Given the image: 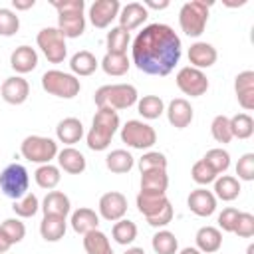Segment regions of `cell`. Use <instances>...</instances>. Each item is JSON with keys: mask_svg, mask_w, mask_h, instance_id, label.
<instances>
[{"mask_svg": "<svg viewBox=\"0 0 254 254\" xmlns=\"http://www.w3.org/2000/svg\"><path fill=\"white\" fill-rule=\"evenodd\" d=\"M234 91H236L238 103L246 111L254 109V71L252 69L240 71L236 75V79H234Z\"/></svg>", "mask_w": 254, "mask_h": 254, "instance_id": "cell-17", "label": "cell"}, {"mask_svg": "<svg viewBox=\"0 0 254 254\" xmlns=\"http://www.w3.org/2000/svg\"><path fill=\"white\" fill-rule=\"evenodd\" d=\"M20 153L26 161L30 163H40V165H48L52 159L58 157V143L50 137H42V135H28L22 145H20Z\"/></svg>", "mask_w": 254, "mask_h": 254, "instance_id": "cell-7", "label": "cell"}, {"mask_svg": "<svg viewBox=\"0 0 254 254\" xmlns=\"http://www.w3.org/2000/svg\"><path fill=\"white\" fill-rule=\"evenodd\" d=\"M240 181L236 179V177H230V175H220V177H216L214 179V196H218L220 200H226V202H230V200H234V198H238V194H240Z\"/></svg>", "mask_w": 254, "mask_h": 254, "instance_id": "cell-28", "label": "cell"}, {"mask_svg": "<svg viewBox=\"0 0 254 254\" xmlns=\"http://www.w3.org/2000/svg\"><path fill=\"white\" fill-rule=\"evenodd\" d=\"M139 171H167V157L159 151H147L139 159Z\"/></svg>", "mask_w": 254, "mask_h": 254, "instance_id": "cell-43", "label": "cell"}, {"mask_svg": "<svg viewBox=\"0 0 254 254\" xmlns=\"http://www.w3.org/2000/svg\"><path fill=\"white\" fill-rule=\"evenodd\" d=\"M52 6L58 10V30L64 38H79L85 30L83 0H52Z\"/></svg>", "mask_w": 254, "mask_h": 254, "instance_id": "cell-3", "label": "cell"}, {"mask_svg": "<svg viewBox=\"0 0 254 254\" xmlns=\"http://www.w3.org/2000/svg\"><path fill=\"white\" fill-rule=\"evenodd\" d=\"M190 177H192V181H194L196 185H210V183H214V179H216L218 175L212 171V167H210L204 159H200V161H196V163L192 165Z\"/></svg>", "mask_w": 254, "mask_h": 254, "instance_id": "cell-45", "label": "cell"}, {"mask_svg": "<svg viewBox=\"0 0 254 254\" xmlns=\"http://www.w3.org/2000/svg\"><path fill=\"white\" fill-rule=\"evenodd\" d=\"M208 22V4L200 2V0H190L185 2L179 10V26L181 30L190 36V38H198Z\"/></svg>", "mask_w": 254, "mask_h": 254, "instance_id": "cell-5", "label": "cell"}, {"mask_svg": "<svg viewBox=\"0 0 254 254\" xmlns=\"http://www.w3.org/2000/svg\"><path fill=\"white\" fill-rule=\"evenodd\" d=\"M210 133L214 137V141L218 143H230L234 137H232V131H230V117L226 115H216L210 123Z\"/></svg>", "mask_w": 254, "mask_h": 254, "instance_id": "cell-41", "label": "cell"}, {"mask_svg": "<svg viewBox=\"0 0 254 254\" xmlns=\"http://www.w3.org/2000/svg\"><path fill=\"white\" fill-rule=\"evenodd\" d=\"M42 212L44 214H56V216H67L71 210V202L67 198V194H64L62 190H50L46 194V198L42 200Z\"/></svg>", "mask_w": 254, "mask_h": 254, "instance_id": "cell-25", "label": "cell"}, {"mask_svg": "<svg viewBox=\"0 0 254 254\" xmlns=\"http://www.w3.org/2000/svg\"><path fill=\"white\" fill-rule=\"evenodd\" d=\"M187 204H189L190 212H194L196 216H210L216 210V196L212 194V190L194 189V190H190Z\"/></svg>", "mask_w": 254, "mask_h": 254, "instance_id": "cell-16", "label": "cell"}, {"mask_svg": "<svg viewBox=\"0 0 254 254\" xmlns=\"http://www.w3.org/2000/svg\"><path fill=\"white\" fill-rule=\"evenodd\" d=\"M20 30V18L10 8H0V36L10 38Z\"/></svg>", "mask_w": 254, "mask_h": 254, "instance_id": "cell-44", "label": "cell"}, {"mask_svg": "<svg viewBox=\"0 0 254 254\" xmlns=\"http://www.w3.org/2000/svg\"><path fill=\"white\" fill-rule=\"evenodd\" d=\"M67 228V222L64 216H56V214H44L42 222H40V234L46 242H58L64 238Z\"/></svg>", "mask_w": 254, "mask_h": 254, "instance_id": "cell-26", "label": "cell"}, {"mask_svg": "<svg viewBox=\"0 0 254 254\" xmlns=\"http://www.w3.org/2000/svg\"><path fill=\"white\" fill-rule=\"evenodd\" d=\"M246 254H254V244H250V246H248V250H246Z\"/></svg>", "mask_w": 254, "mask_h": 254, "instance_id": "cell-56", "label": "cell"}, {"mask_svg": "<svg viewBox=\"0 0 254 254\" xmlns=\"http://www.w3.org/2000/svg\"><path fill=\"white\" fill-rule=\"evenodd\" d=\"M34 179H36L38 187H42V189H46V190H52V189L58 187V183H60V179H62L60 167H56V165H52V163L40 165V167L36 169V173H34Z\"/></svg>", "mask_w": 254, "mask_h": 254, "instance_id": "cell-34", "label": "cell"}, {"mask_svg": "<svg viewBox=\"0 0 254 254\" xmlns=\"http://www.w3.org/2000/svg\"><path fill=\"white\" fill-rule=\"evenodd\" d=\"M238 208L234 206H226L222 208V212L218 214V226L224 230V232H232L234 230V224H236V218H238Z\"/></svg>", "mask_w": 254, "mask_h": 254, "instance_id": "cell-49", "label": "cell"}, {"mask_svg": "<svg viewBox=\"0 0 254 254\" xmlns=\"http://www.w3.org/2000/svg\"><path fill=\"white\" fill-rule=\"evenodd\" d=\"M202 159L212 167V171H214L216 175L224 173V171L230 167V155H228V151H224L222 147H216V149L206 151V155H204Z\"/></svg>", "mask_w": 254, "mask_h": 254, "instance_id": "cell-42", "label": "cell"}, {"mask_svg": "<svg viewBox=\"0 0 254 254\" xmlns=\"http://www.w3.org/2000/svg\"><path fill=\"white\" fill-rule=\"evenodd\" d=\"M12 210L16 212L18 218H30L40 210V200H38V196L34 192H26L22 198L14 200Z\"/></svg>", "mask_w": 254, "mask_h": 254, "instance_id": "cell-40", "label": "cell"}, {"mask_svg": "<svg viewBox=\"0 0 254 254\" xmlns=\"http://www.w3.org/2000/svg\"><path fill=\"white\" fill-rule=\"evenodd\" d=\"M131 58L149 75H169L181 60V38L167 24H149L133 40Z\"/></svg>", "mask_w": 254, "mask_h": 254, "instance_id": "cell-1", "label": "cell"}, {"mask_svg": "<svg viewBox=\"0 0 254 254\" xmlns=\"http://www.w3.org/2000/svg\"><path fill=\"white\" fill-rule=\"evenodd\" d=\"M179 254H202L198 248H192V246H187V248H183Z\"/></svg>", "mask_w": 254, "mask_h": 254, "instance_id": "cell-54", "label": "cell"}, {"mask_svg": "<svg viewBox=\"0 0 254 254\" xmlns=\"http://www.w3.org/2000/svg\"><path fill=\"white\" fill-rule=\"evenodd\" d=\"M127 212V198L123 192L119 190H109L105 194H101L99 198V214L109 220V222H117L125 216Z\"/></svg>", "mask_w": 254, "mask_h": 254, "instance_id": "cell-12", "label": "cell"}, {"mask_svg": "<svg viewBox=\"0 0 254 254\" xmlns=\"http://www.w3.org/2000/svg\"><path fill=\"white\" fill-rule=\"evenodd\" d=\"M28 185H30V175L26 167L20 163H12L0 173V190L4 192V196L12 200L22 198L28 192Z\"/></svg>", "mask_w": 254, "mask_h": 254, "instance_id": "cell-8", "label": "cell"}, {"mask_svg": "<svg viewBox=\"0 0 254 254\" xmlns=\"http://www.w3.org/2000/svg\"><path fill=\"white\" fill-rule=\"evenodd\" d=\"M147 16H149V12H147V8L143 4L129 2L127 6H123L119 10V16H117L119 18V28H123L125 32H131V30L139 28L147 20Z\"/></svg>", "mask_w": 254, "mask_h": 254, "instance_id": "cell-20", "label": "cell"}, {"mask_svg": "<svg viewBox=\"0 0 254 254\" xmlns=\"http://www.w3.org/2000/svg\"><path fill=\"white\" fill-rule=\"evenodd\" d=\"M10 65L18 73H28L38 65V54L32 46H18L10 54Z\"/></svg>", "mask_w": 254, "mask_h": 254, "instance_id": "cell-21", "label": "cell"}, {"mask_svg": "<svg viewBox=\"0 0 254 254\" xmlns=\"http://www.w3.org/2000/svg\"><path fill=\"white\" fill-rule=\"evenodd\" d=\"M145 8H155V10H163V8H167L169 6V0H163V2H153V0H147L145 4H143Z\"/></svg>", "mask_w": 254, "mask_h": 254, "instance_id": "cell-53", "label": "cell"}, {"mask_svg": "<svg viewBox=\"0 0 254 254\" xmlns=\"http://www.w3.org/2000/svg\"><path fill=\"white\" fill-rule=\"evenodd\" d=\"M36 4V0H12V6L16 8V10H28V8H32Z\"/></svg>", "mask_w": 254, "mask_h": 254, "instance_id": "cell-51", "label": "cell"}, {"mask_svg": "<svg viewBox=\"0 0 254 254\" xmlns=\"http://www.w3.org/2000/svg\"><path fill=\"white\" fill-rule=\"evenodd\" d=\"M107 54H125L131 42L129 32H125L123 28L115 26L111 28V32H107Z\"/></svg>", "mask_w": 254, "mask_h": 254, "instance_id": "cell-37", "label": "cell"}, {"mask_svg": "<svg viewBox=\"0 0 254 254\" xmlns=\"http://www.w3.org/2000/svg\"><path fill=\"white\" fill-rule=\"evenodd\" d=\"M99 62L95 60V56L87 50H81V52H75L69 60V67L73 71V75H91L95 69H97Z\"/></svg>", "mask_w": 254, "mask_h": 254, "instance_id": "cell-29", "label": "cell"}, {"mask_svg": "<svg viewBox=\"0 0 254 254\" xmlns=\"http://www.w3.org/2000/svg\"><path fill=\"white\" fill-rule=\"evenodd\" d=\"M83 248L87 254H113L107 234L101 232L99 228L83 234Z\"/></svg>", "mask_w": 254, "mask_h": 254, "instance_id": "cell-30", "label": "cell"}, {"mask_svg": "<svg viewBox=\"0 0 254 254\" xmlns=\"http://www.w3.org/2000/svg\"><path fill=\"white\" fill-rule=\"evenodd\" d=\"M119 129V115L115 109L109 107H99L97 113L93 115V123L91 129L85 137L87 147L91 151H105L115 135V131Z\"/></svg>", "mask_w": 254, "mask_h": 254, "instance_id": "cell-2", "label": "cell"}, {"mask_svg": "<svg viewBox=\"0 0 254 254\" xmlns=\"http://www.w3.org/2000/svg\"><path fill=\"white\" fill-rule=\"evenodd\" d=\"M56 137L60 143L73 145L83 137V123L77 117H65L56 127Z\"/></svg>", "mask_w": 254, "mask_h": 254, "instance_id": "cell-23", "label": "cell"}, {"mask_svg": "<svg viewBox=\"0 0 254 254\" xmlns=\"http://www.w3.org/2000/svg\"><path fill=\"white\" fill-rule=\"evenodd\" d=\"M236 175L242 181H254V153H244L236 163Z\"/></svg>", "mask_w": 254, "mask_h": 254, "instance_id": "cell-48", "label": "cell"}, {"mask_svg": "<svg viewBox=\"0 0 254 254\" xmlns=\"http://www.w3.org/2000/svg\"><path fill=\"white\" fill-rule=\"evenodd\" d=\"M151 244L157 254H177V250H179V240L171 230H159L153 236Z\"/></svg>", "mask_w": 254, "mask_h": 254, "instance_id": "cell-38", "label": "cell"}, {"mask_svg": "<svg viewBox=\"0 0 254 254\" xmlns=\"http://www.w3.org/2000/svg\"><path fill=\"white\" fill-rule=\"evenodd\" d=\"M95 105L99 107H109V109H129L131 105L137 103L139 95L135 85L131 83H111V85H101L95 95Z\"/></svg>", "mask_w": 254, "mask_h": 254, "instance_id": "cell-4", "label": "cell"}, {"mask_svg": "<svg viewBox=\"0 0 254 254\" xmlns=\"http://www.w3.org/2000/svg\"><path fill=\"white\" fill-rule=\"evenodd\" d=\"M216 58H218L216 48L212 44H208V42H194L189 48V62L196 69H204V67L214 65Z\"/></svg>", "mask_w": 254, "mask_h": 254, "instance_id": "cell-19", "label": "cell"}, {"mask_svg": "<svg viewBox=\"0 0 254 254\" xmlns=\"http://www.w3.org/2000/svg\"><path fill=\"white\" fill-rule=\"evenodd\" d=\"M194 242H196V248L200 252L214 254L222 246V232H220V228H214V226H200L196 230Z\"/></svg>", "mask_w": 254, "mask_h": 254, "instance_id": "cell-22", "label": "cell"}, {"mask_svg": "<svg viewBox=\"0 0 254 254\" xmlns=\"http://www.w3.org/2000/svg\"><path fill=\"white\" fill-rule=\"evenodd\" d=\"M119 0H95L89 6V22L95 28H107L119 16Z\"/></svg>", "mask_w": 254, "mask_h": 254, "instance_id": "cell-13", "label": "cell"}, {"mask_svg": "<svg viewBox=\"0 0 254 254\" xmlns=\"http://www.w3.org/2000/svg\"><path fill=\"white\" fill-rule=\"evenodd\" d=\"M123 254H145V250L139 248V246H133V248H127Z\"/></svg>", "mask_w": 254, "mask_h": 254, "instance_id": "cell-55", "label": "cell"}, {"mask_svg": "<svg viewBox=\"0 0 254 254\" xmlns=\"http://www.w3.org/2000/svg\"><path fill=\"white\" fill-rule=\"evenodd\" d=\"M165 111H167V119H169V123H171L173 127H177V129H185V127H189L190 121H192V117H194V111H192L190 103H189L187 99H183V97L173 99Z\"/></svg>", "mask_w": 254, "mask_h": 254, "instance_id": "cell-18", "label": "cell"}, {"mask_svg": "<svg viewBox=\"0 0 254 254\" xmlns=\"http://www.w3.org/2000/svg\"><path fill=\"white\" fill-rule=\"evenodd\" d=\"M121 141L127 147L133 149H151L157 143V133L149 123H143L139 119H129L121 127Z\"/></svg>", "mask_w": 254, "mask_h": 254, "instance_id": "cell-9", "label": "cell"}, {"mask_svg": "<svg viewBox=\"0 0 254 254\" xmlns=\"http://www.w3.org/2000/svg\"><path fill=\"white\" fill-rule=\"evenodd\" d=\"M177 87L185 93V95H190V97H200L206 93L208 89V79L204 75L202 69H196L192 65H185L177 71Z\"/></svg>", "mask_w": 254, "mask_h": 254, "instance_id": "cell-11", "label": "cell"}, {"mask_svg": "<svg viewBox=\"0 0 254 254\" xmlns=\"http://www.w3.org/2000/svg\"><path fill=\"white\" fill-rule=\"evenodd\" d=\"M38 48L42 50V54L48 58V62L52 64H62L67 56V46H65V38L58 28H42L36 36Z\"/></svg>", "mask_w": 254, "mask_h": 254, "instance_id": "cell-10", "label": "cell"}, {"mask_svg": "<svg viewBox=\"0 0 254 254\" xmlns=\"http://www.w3.org/2000/svg\"><path fill=\"white\" fill-rule=\"evenodd\" d=\"M99 65H101V69H103L107 75H115V77H117V75L127 73L131 62H129V58H127L125 54H105Z\"/></svg>", "mask_w": 254, "mask_h": 254, "instance_id": "cell-33", "label": "cell"}, {"mask_svg": "<svg viewBox=\"0 0 254 254\" xmlns=\"http://www.w3.org/2000/svg\"><path fill=\"white\" fill-rule=\"evenodd\" d=\"M137 208L141 214H145V218L155 216L159 210H163L171 200L167 198V192H153V190H139L137 198Z\"/></svg>", "mask_w": 254, "mask_h": 254, "instance_id": "cell-15", "label": "cell"}, {"mask_svg": "<svg viewBox=\"0 0 254 254\" xmlns=\"http://www.w3.org/2000/svg\"><path fill=\"white\" fill-rule=\"evenodd\" d=\"M232 232L236 236H240V238L254 236V214H250V212H238V218H236V224H234V230Z\"/></svg>", "mask_w": 254, "mask_h": 254, "instance_id": "cell-47", "label": "cell"}, {"mask_svg": "<svg viewBox=\"0 0 254 254\" xmlns=\"http://www.w3.org/2000/svg\"><path fill=\"white\" fill-rule=\"evenodd\" d=\"M10 246H12V242L8 240V236L2 232V228H0V254H6L8 250H10Z\"/></svg>", "mask_w": 254, "mask_h": 254, "instance_id": "cell-52", "label": "cell"}, {"mask_svg": "<svg viewBox=\"0 0 254 254\" xmlns=\"http://www.w3.org/2000/svg\"><path fill=\"white\" fill-rule=\"evenodd\" d=\"M105 165L111 173H117V175H123V173H129L135 165L133 161V155L125 149H115L111 151L107 157H105Z\"/></svg>", "mask_w": 254, "mask_h": 254, "instance_id": "cell-31", "label": "cell"}, {"mask_svg": "<svg viewBox=\"0 0 254 254\" xmlns=\"http://www.w3.org/2000/svg\"><path fill=\"white\" fill-rule=\"evenodd\" d=\"M0 93H2V99L6 103L22 105L30 95V83L22 75H12V77L4 79V83L0 87Z\"/></svg>", "mask_w": 254, "mask_h": 254, "instance_id": "cell-14", "label": "cell"}, {"mask_svg": "<svg viewBox=\"0 0 254 254\" xmlns=\"http://www.w3.org/2000/svg\"><path fill=\"white\" fill-rule=\"evenodd\" d=\"M230 131L236 139H248L254 133V119L248 113H236L230 117Z\"/></svg>", "mask_w": 254, "mask_h": 254, "instance_id": "cell-39", "label": "cell"}, {"mask_svg": "<svg viewBox=\"0 0 254 254\" xmlns=\"http://www.w3.org/2000/svg\"><path fill=\"white\" fill-rule=\"evenodd\" d=\"M58 165H60V169H64L69 175H79L87 167L83 153H79L73 147H65V149L58 151Z\"/></svg>", "mask_w": 254, "mask_h": 254, "instance_id": "cell-24", "label": "cell"}, {"mask_svg": "<svg viewBox=\"0 0 254 254\" xmlns=\"http://www.w3.org/2000/svg\"><path fill=\"white\" fill-rule=\"evenodd\" d=\"M71 228L77 232V234H87L91 230H97L99 226V214L91 208H77L71 212Z\"/></svg>", "mask_w": 254, "mask_h": 254, "instance_id": "cell-27", "label": "cell"}, {"mask_svg": "<svg viewBox=\"0 0 254 254\" xmlns=\"http://www.w3.org/2000/svg\"><path fill=\"white\" fill-rule=\"evenodd\" d=\"M171 220H173V204H171V202H169V204H167L163 210H159L155 216L147 218L149 226H153V228H161V226H167Z\"/></svg>", "mask_w": 254, "mask_h": 254, "instance_id": "cell-50", "label": "cell"}, {"mask_svg": "<svg viewBox=\"0 0 254 254\" xmlns=\"http://www.w3.org/2000/svg\"><path fill=\"white\" fill-rule=\"evenodd\" d=\"M167 187H169L167 171H145V173H141V190L167 192Z\"/></svg>", "mask_w": 254, "mask_h": 254, "instance_id": "cell-32", "label": "cell"}, {"mask_svg": "<svg viewBox=\"0 0 254 254\" xmlns=\"http://www.w3.org/2000/svg\"><path fill=\"white\" fill-rule=\"evenodd\" d=\"M0 228H2V232L8 236V240H10L12 244L22 242L24 236H26V226H24V222H22L20 218H6V220L0 224Z\"/></svg>", "mask_w": 254, "mask_h": 254, "instance_id": "cell-46", "label": "cell"}, {"mask_svg": "<svg viewBox=\"0 0 254 254\" xmlns=\"http://www.w3.org/2000/svg\"><path fill=\"white\" fill-rule=\"evenodd\" d=\"M42 87L50 95H56L62 99H71L79 93L81 83L73 73H65L60 69H48L42 75Z\"/></svg>", "mask_w": 254, "mask_h": 254, "instance_id": "cell-6", "label": "cell"}, {"mask_svg": "<svg viewBox=\"0 0 254 254\" xmlns=\"http://www.w3.org/2000/svg\"><path fill=\"white\" fill-rule=\"evenodd\" d=\"M137 111L145 119H159L165 111V103L159 95H143L141 99H137Z\"/></svg>", "mask_w": 254, "mask_h": 254, "instance_id": "cell-35", "label": "cell"}, {"mask_svg": "<svg viewBox=\"0 0 254 254\" xmlns=\"http://www.w3.org/2000/svg\"><path fill=\"white\" fill-rule=\"evenodd\" d=\"M111 236H113V240H115L117 244L127 246V244H131V242L137 238V224L131 222V220H127V218H121V220H117V222L113 224Z\"/></svg>", "mask_w": 254, "mask_h": 254, "instance_id": "cell-36", "label": "cell"}]
</instances>
